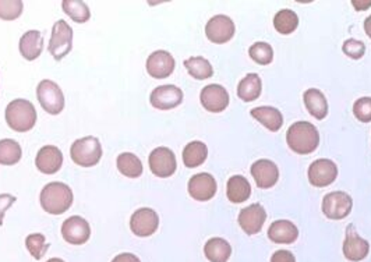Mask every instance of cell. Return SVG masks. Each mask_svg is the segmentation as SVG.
Segmentation results:
<instances>
[{
	"label": "cell",
	"instance_id": "38",
	"mask_svg": "<svg viewBox=\"0 0 371 262\" xmlns=\"http://www.w3.org/2000/svg\"><path fill=\"white\" fill-rule=\"evenodd\" d=\"M342 51L346 56L357 60V59H362L365 56L366 45L362 41H357V39H347V41H345Z\"/></svg>",
	"mask_w": 371,
	"mask_h": 262
},
{
	"label": "cell",
	"instance_id": "24",
	"mask_svg": "<svg viewBox=\"0 0 371 262\" xmlns=\"http://www.w3.org/2000/svg\"><path fill=\"white\" fill-rule=\"evenodd\" d=\"M303 99L311 116L315 117L317 120H322L328 115V102L320 89L310 88L305 92Z\"/></svg>",
	"mask_w": 371,
	"mask_h": 262
},
{
	"label": "cell",
	"instance_id": "43",
	"mask_svg": "<svg viewBox=\"0 0 371 262\" xmlns=\"http://www.w3.org/2000/svg\"><path fill=\"white\" fill-rule=\"evenodd\" d=\"M365 31H366V34L371 38V16H369V17L366 19V21H365Z\"/></svg>",
	"mask_w": 371,
	"mask_h": 262
},
{
	"label": "cell",
	"instance_id": "20",
	"mask_svg": "<svg viewBox=\"0 0 371 262\" xmlns=\"http://www.w3.org/2000/svg\"><path fill=\"white\" fill-rule=\"evenodd\" d=\"M250 172L260 188H271L278 181V166L268 159H260L254 162Z\"/></svg>",
	"mask_w": 371,
	"mask_h": 262
},
{
	"label": "cell",
	"instance_id": "16",
	"mask_svg": "<svg viewBox=\"0 0 371 262\" xmlns=\"http://www.w3.org/2000/svg\"><path fill=\"white\" fill-rule=\"evenodd\" d=\"M267 219V212L260 204L248 205L239 213V225L248 236L260 233Z\"/></svg>",
	"mask_w": 371,
	"mask_h": 262
},
{
	"label": "cell",
	"instance_id": "34",
	"mask_svg": "<svg viewBox=\"0 0 371 262\" xmlns=\"http://www.w3.org/2000/svg\"><path fill=\"white\" fill-rule=\"evenodd\" d=\"M248 55L255 63L267 66L274 59V51H273V46L267 42H255L248 49Z\"/></svg>",
	"mask_w": 371,
	"mask_h": 262
},
{
	"label": "cell",
	"instance_id": "11",
	"mask_svg": "<svg viewBox=\"0 0 371 262\" xmlns=\"http://www.w3.org/2000/svg\"><path fill=\"white\" fill-rule=\"evenodd\" d=\"M63 238L73 244L81 246L86 244L91 236V228L88 222L81 216H71L63 222Z\"/></svg>",
	"mask_w": 371,
	"mask_h": 262
},
{
	"label": "cell",
	"instance_id": "37",
	"mask_svg": "<svg viewBox=\"0 0 371 262\" xmlns=\"http://www.w3.org/2000/svg\"><path fill=\"white\" fill-rule=\"evenodd\" d=\"M353 114L357 120L362 123H370L371 121V98L363 96L357 99L353 105Z\"/></svg>",
	"mask_w": 371,
	"mask_h": 262
},
{
	"label": "cell",
	"instance_id": "39",
	"mask_svg": "<svg viewBox=\"0 0 371 262\" xmlns=\"http://www.w3.org/2000/svg\"><path fill=\"white\" fill-rule=\"evenodd\" d=\"M16 201L14 196L10 194H0V226L3 225V216L7 208H10L13 203Z\"/></svg>",
	"mask_w": 371,
	"mask_h": 262
},
{
	"label": "cell",
	"instance_id": "2",
	"mask_svg": "<svg viewBox=\"0 0 371 262\" xmlns=\"http://www.w3.org/2000/svg\"><path fill=\"white\" fill-rule=\"evenodd\" d=\"M73 204L71 188L59 181L49 183L41 191V205L51 215H62Z\"/></svg>",
	"mask_w": 371,
	"mask_h": 262
},
{
	"label": "cell",
	"instance_id": "4",
	"mask_svg": "<svg viewBox=\"0 0 371 262\" xmlns=\"http://www.w3.org/2000/svg\"><path fill=\"white\" fill-rule=\"evenodd\" d=\"M70 156L74 163L83 168H91L99 163L102 158V146L96 137H84L73 143Z\"/></svg>",
	"mask_w": 371,
	"mask_h": 262
},
{
	"label": "cell",
	"instance_id": "15",
	"mask_svg": "<svg viewBox=\"0 0 371 262\" xmlns=\"http://www.w3.org/2000/svg\"><path fill=\"white\" fill-rule=\"evenodd\" d=\"M235 24L232 19L223 14L213 17L205 26V35L214 44H226L235 35Z\"/></svg>",
	"mask_w": 371,
	"mask_h": 262
},
{
	"label": "cell",
	"instance_id": "41",
	"mask_svg": "<svg viewBox=\"0 0 371 262\" xmlns=\"http://www.w3.org/2000/svg\"><path fill=\"white\" fill-rule=\"evenodd\" d=\"M112 262H141L140 258L131 253H123V254H119L116 256Z\"/></svg>",
	"mask_w": 371,
	"mask_h": 262
},
{
	"label": "cell",
	"instance_id": "14",
	"mask_svg": "<svg viewBox=\"0 0 371 262\" xmlns=\"http://www.w3.org/2000/svg\"><path fill=\"white\" fill-rule=\"evenodd\" d=\"M217 193V181L210 173L194 175L188 181V194L195 201H210Z\"/></svg>",
	"mask_w": 371,
	"mask_h": 262
},
{
	"label": "cell",
	"instance_id": "8",
	"mask_svg": "<svg viewBox=\"0 0 371 262\" xmlns=\"http://www.w3.org/2000/svg\"><path fill=\"white\" fill-rule=\"evenodd\" d=\"M353 206L352 197L343 191H334L324 197L322 212L328 219L340 221L346 218Z\"/></svg>",
	"mask_w": 371,
	"mask_h": 262
},
{
	"label": "cell",
	"instance_id": "31",
	"mask_svg": "<svg viewBox=\"0 0 371 262\" xmlns=\"http://www.w3.org/2000/svg\"><path fill=\"white\" fill-rule=\"evenodd\" d=\"M63 10L66 14L78 24H84L90 20L91 11L88 6L81 0H64L62 3Z\"/></svg>",
	"mask_w": 371,
	"mask_h": 262
},
{
	"label": "cell",
	"instance_id": "19",
	"mask_svg": "<svg viewBox=\"0 0 371 262\" xmlns=\"http://www.w3.org/2000/svg\"><path fill=\"white\" fill-rule=\"evenodd\" d=\"M175 59L166 51H156L147 59V71L156 80L169 77L175 70Z\"/></svg>",
	"mask_w": 371,
	"mask_h": 262
},
{
	"label": "cell",
	"instance_id": "18",
	"mask_svg": "<svg viewBox=\"0 0 371 262\" xmlns=\"http://www.w3.org/2000/svg\"><path fill=\"white\" fill-rule=\"evenodd\" d=\"M35 165L39 172H42L45 175H55L62 168V151L55 146H46L41 148L36 153Z\"/></svg>",
	"mask_w": 371,
	"mask_h": 262
},
{
	"label": "cell",
	"instance_id": "36",
	"mask_svg": "<svg viewBox=\"0 0 371 262\" xmlns=\"http://www.w3.org/2000/svg\"><path fill=\"white\" fill-rule=\"evenodd\" d=\"M23 13L21 0H0V19L6 21H13L19 19Z\"/></svg>",
	"mask_w": 371,
	"mask_h": 262
},
{
	"label": "cell",
	"instance_id": "29",
	"mask_svg": "<svg viewBox=\"0 0 371 262\" xmlns=\"http://www.w3.org/2000/svg\"><path fill=\"white\" fill-rule=\"evenodd\" d=\"M118 169L122 175L130 178H137L143 175L141 161L130 152H123L118 156Z\"/></svg>",
	"mask_w": 371,
	"mask_h": 262
},
{
	"label": "cell",
	"instance_id": "23",
	"mask_svg": "<svg viewBox=\"0 0 371 262\" xmlns=\"http://www.w3.org/2000/svg\"><path fill=\"white\" fill-rule=\"evenodd\" d=\"M44 51V36L39 31H29L20 39V54L26 60L39 58Z\"/></svg>",
	"mask_w": 371,
	"mask_h": 262
},
{
	"label": "cell",
	"instance_id": "22",
	"mask_svg": "<svg viewBox=\"0 0 371 262\" xmlns=\"http://www.w3.org/2000/svg\"><path fill=\"white\" fill-rule=\"evenodd\" d=\"M226 196H228V200L233 204L246 203L251 196V186H250L248 178L240 175L232 176L228 180Z\"/></svg>",
	"mask_w": 371,
	"mask_h": 262
},
{
	"label": "cell",
	"instance_id": "26",
	"mask_svg": "<svg viewBox=\"0 0 371 262\" xmlns=\"http://www.w3.org/2000/svg\"><path fill=\"white\" fill-rule=\"evenodd\" d=\"M250 115L273 133H277L283 124V116L277 108H271V106L254 108L251 109Z\"/></svg>",
	"mask_w": 371,
	"mask_h": 262
},
{
	"label": "cell",
	"instance_id": "6",
	"mask_svg": "<svg viewBox=\"0 0 371 262\" xmlns=\"http://www.w3.org/2000/svg\"><path fill=\"white\" fill-rule=\"evenodd\" d=\"M73 48V29L64 21L59 20L52 29L49 42V52L55 60H62L70 54Z\"/></svg>",
	"mask_w": 371,
	"mask_h": 262
},
{
	"label": "cell",
	"instance_id": "1",
	"mask_svg": "<svg viewBox=\"0 0 371 262\" xmlns=\"http://www.w3.org/2000/svg\"><path fill=\"white\" fill-rule=\"evenodd\" d=\"M286 143L289 148L299 155H309L320 144V134L310 121H296L286 133Z\"/></svg>",
	"mask_w": 371,
	"mask_h": 262
},
{
	"label": "cell",
	"instance_id": "25",
	"mask_svg": "<svg viewBox=\"0 0 371 262\" xmlns=\"http://www.w3.org/2000/svg\"><path fill=\"white\" fill-rule=\"evenodd\" d=\"M204 254L210 262H228L232 256V247L225 238L213 237L205 243Z\"/></svg>",
	"mask_w": 371,
	"mask_h": 262
},
{
	"label": "cell",
	"instance_id": "30",
	"mask_svg": "<svg viewBox=\"0 0 371 262\" xmlns=\"http://www.w3.org/2000/svg\"><path fill=\"white\" fill-rule=\"evenodd\" d=\"M185 67L188 74L195 80H207L213 77L214 70L211 63L205 58H190L185 60Z\"/></svg>",
	"mask_w": 371,
	"mask_h": 262
},
{
	"label": "cell",
	"instance_id": "33",
	"mask_svg": "<svg viewBox=\"0 0 371 262\" xmlns=\"http://www.w3.org/2000/svg\"><path fill=\"white\" fill-rule=\"evenodd\" d=\"M299 26V17L293 10L283 9L274 17V27L282 35H290Z\"/></svg>",
	"mask_w": 371,
	"mask_h": 262
},
{
	"label": "cell",
	"instance_id": "12",
	"mask_svg": "<svg viewBox=\"0 0 371 262\" xmlns=\"http://www.w3.org/2000/svg\"><path fill=\"white\" fill-rule=\"evenodd\" d=\"M150 101L159 111H171L183 102V91L176 86H159L153 91Z\"/></svg>",
	"mask_w": 371,
	"mask_h": 262
},
{
	"label": "cell",
	"instance_id": "35",
	"mask_svg": "<svg viewBox=\"0 0 371 262\" xmlns=\"http://www.w3.org/2000/svg\"><path fill=\"white\" fill-rule=\"evenodd\" d=\"M26 246L35 260H41L49 248V244L46 243L45 236L41 233L30 234L26 238Z\"/></svg>",
	"mask_w": 371,
	"mask_h": 262
},
{
	"label": "cell",
	"instance_id": "7",
	"mask_svg": "<svg viewBox=\"0 0 371 262\" xmlns=\"http://www.w3.org/2000/svg\"><path fill=\"white\" fill-rule=\"evenodd\" d=\"M150 169L155 176L158 177H171L178 169V162L176 156L172 149L166 146H159L155 148L154 151L150 153L148 158Z\"/></svg>",
	"mask_w": 371,
	"mask_h": 262
},
{
	"label": "cell",
	"instance_id": "42",
	"mask_svg": "<svg viewBox=\"0 0 371 262\" xmlns=\"http://www.w3.org/2000/svg\"><path fill=\"white\" fill-rule=\"evenodd\" d=\"M352 4L355 6V9H356V10H366V9L371 7V0H367V1H357V0H352Z\"/></svg>",
	"mask_w": 371,
	"mask_h": 262
},
{
	"label": "cell",
	"instance_id": "28",
	"mask_svg": "<svg viewBox=\"0 0 371 262\" xmlns=\"http://www.w3.org/2000/svg\"><path fill=\"white\" fill-rule=\"evenodd\" d=\"M261 79L258 74H248L238 86V96L245 102H253L261 95Z\"/></svg>",
	"mask_w": 371,
	"mask_h": 262
},
{
	"label": "cell",
	"instance_id": "27",
	"mask_svg": "<svg viewBox=\"0 0 371 262\" xmlns=\"http://www.w3.org/2000/svg\"><path fill=\"white\" fill-rule=\"evenodd\" d=\"M208 156V148L201 141H191L183 149V162L190 169L201 166Z\"/></svg>",
	"mask_w": 371,
	"mask_h": 262
},
{
	"label": "cell",
	"instance_id": "44",
	"mask_svg": "<svg viewBox=\"0 0 371 262\" xmlns=\"http://www.w3.org/2000/svg\"><path fill=\"white\" fill-rule=\"evenodd\" d=\"M46 262H64L61 258H52V260H48Z\"/></svg>",
	"mask_w": 371,
	"mask_h": 262
},
{
	"label": "cell",
	"instance_id": "13",
	"mask_svg": "<svg viewBox=\"0 0 371 262\" xmlns=\"http://www.w3.org/2000/svg\"><path fill=\"white\" fill-rule=\"evenodd\" d=\"M338 177V168L331 159H317L309 168V181L315 187H327Z\"/></svg>",
	"mask_w": 371,
	"mask_h": 262
},
{
	"label": "cell",
	"instance_id": "32",
	"mask_svg": "<svg viewBox=\"0 0 371 262\" xmlns=\"http://www.w3.org/2000/svg\"><path fill=\"white\" fill-rule=\"evenodd\" d=\"M21 156H23V151L17 141L10 138L0 141V165L4 166L16 165L20 162Z\"/></svg>",
	"mask_w": 371,
	"mask_h": 262
},
{
	"label": "cell",
	"instance_id": "10",
	"mask_svg": "<svg viewBox=\"0 0 371 262\" xmlns=\"http://www.w3.org/2000/svg\"><path fill=\"white\" fill-rule=\"evenodd\" d=\"M370 253V244L367 240L360 237L355 226L350 225L346 231V238L343 241V256L346 260L359 262L365 260Z\"/></svg>",
	"mask_w": 371,
	"mask_h": 262
},
{
	"label": "cell",
	"instance_id": "9",
	"mask_svg": "<svg viewBox=\"0 0 371 262\" xmlns=\"http://www.w3.org/2000/svg\"><path fill=\"white\" fill-rule=\"evenodd\" d=\"M159 216L151 208L137 209L130 219V229L137 237H150L158 231Z\"/></svg>",
	"mask_w": 371,
	"mask_h": 262
},
{
	"label": "cell",
	"instance_id": "40",
	"mask_svg": "<svg viewBox=\"0 0 371 262\" xmlns=\"http://www.w3.org/2000/svg\"><path fill=\"white\" fill-rule=\"evenodd\" d=\"M271 262H296L295 256L288 250H278L273 254Z\"/></svg>",
	"mask_w": 371,
	"mask_h": 262
},
{
	"label": "cell",
	"instance_id": "5",
	"mask_svg": "<svg viewBox=\"0 0 371 262\" xmlns=\"http://www.w3.org/2000/svg\"><path fill=\"white\" fill-rule=\"evenodd\" d=\"M38 101L49 115H59L64 109V95L59 86L51 80H44L36 88Z\"/></svg>",
	"mask_w": 371,
	"mask_h": 262
},
{
	"label": "cell",
	"instance_id": "3",
	"mask_svg": "<svg viewBox=\"0 0 371 262\" xmlns=\"http://www.w3.org/2000/svg\"><path fill=\"white\" fill-rule=\"evenodd\" d=\"M4 115L10 129L19 133L30 131L36 123V111L27 99L11 101L7 105Z\"/></svg>",
	"mask_w": 371,
	"mask_h": 262
},
{
	"label": "cell",
	"instance_id": "17",
	"mask_svg": "<svg viewBox=\"0 0 371 262\" xmlns=\"http://www.w3.org/2000/svg\"><path fill=\"white\" fill-rule=\"evenodd\" d=\"M200 99L204 109L211 114H220L229 105V94L219 84H210L203 88Z\"/></svg>",
	"mask_w": 371,
	"mask_h": 262
},
{
	"label": "cell",
	"instance_id": "21",
	"mask_svg": "<svg viewBox=\"0 0 371 262\" xmlns=\"http://www.w3.org/2000/svg\"><path fill=\"white\" fill-rule=\"evenodd\" d=\"M268 237L277 244H292L299 237V229L290 221H275L268 229Z\"/></svg>",
	"mask_w": 371,
	"mask_h": 262
}]
</instances>
